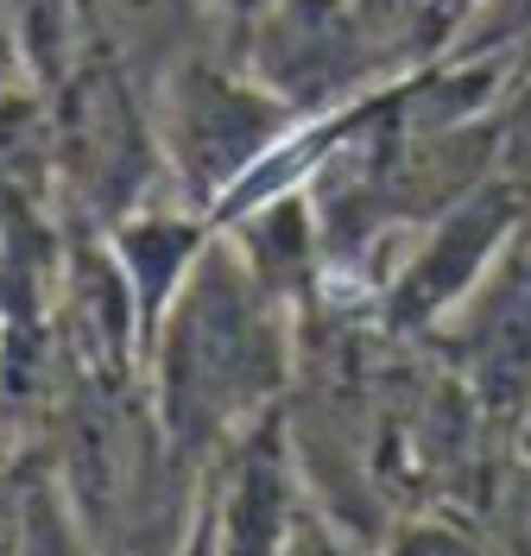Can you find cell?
Segmentation results:
<instances>
[{
    "instance_id": "3957f363",
    "label": "cell",
    "mask_w": 531,
    "mask_h": 556,
    "mask_svg": "<svg viewBox=\"0 0 531 556\" xmlns=\"http://www.w3.org/2000/svg\"><path fill=\"white\" fill-rule=\"evenodd\" d=\"M197 152L203 159H235V152H248V139L260 134V108H248L241 96H222V89H210L203 102H197Z\"/></svg>"
},
{
    "instance_id": "7a4b0ae2",
    "label": "cell",
    "mask_w": 531,
    "mask_h": 556,
    "mask_svg": "<svg viewBox=\"0 0 531 556\" xmlns=\"http://www.w3.org/2000/svg\"><path fill=\"white\" fill-rule=\"evenodd\" d=\"M526 374H531V273L506 291V304L488 323V342H481V386H488L494 405H513Z\"/></svg>"
},
{
    "instance_id": "5b68a950",
    "label": "cell",
    "mask_w": 531,
    "mask_h": 556,
    "mask_svg": "<svg viewBox=\"0 0 531 556\" xmlns=\"http://www.w3.org/2000/svg\"><path fill=\"white\" fill-rule=\"evenodd\" d=\"M443 7H462V0H443Z\"/></svg>"
},
{
    "instance_id": "6da1fadb",
    "label": "cell",
    "mask_w": 531,
    "mask_h": 556,
    "mask_svg": "<svg viewBox=\"0 0 531 556\" xmlns=\"http://www.w3.org/2000/svg\"><path fill=\"white\" fill-rule=\"evenodd\" d=\"M248 361H253V329L248 311L235 304V291L222 285H203L197 304L184 316V348H177V380H184V399L190 405H228L241 386H248Z\"/></svg>"
},
{
    "instance_id": "277c9868",
    "label": "cell",
    "mask_w": 531,
    "mask_h": 556,
    "mask_svg": "<svg viewBox=\"0 0 531 556\" xmlns=\"http://www.w3.org/2000/svg\"><path fill=\"white\" fill-rule=\"evenodd\" d=\"M488 235H494V222H481V215H468V222H462L456 235H450V253H443V260H437V266H430L425 278H418V298H425V304H437V291H443V285H456L462 273H468V260H475V247L488 241Z\"/></svg>"
}]
</instances>
